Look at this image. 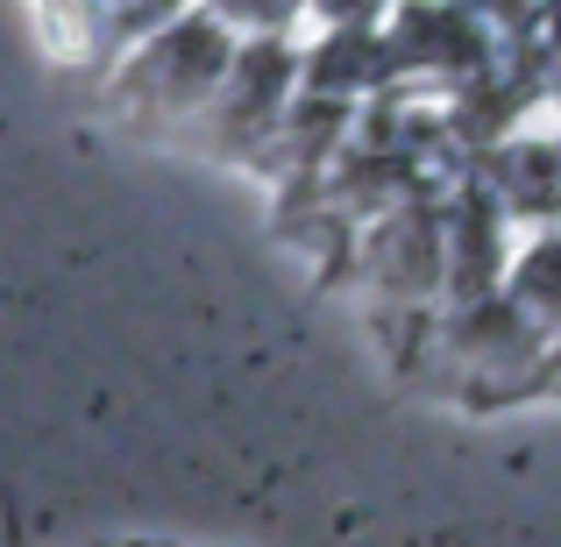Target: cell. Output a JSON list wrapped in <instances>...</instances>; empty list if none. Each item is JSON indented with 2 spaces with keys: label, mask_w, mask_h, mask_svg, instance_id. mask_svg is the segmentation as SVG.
I'll return each mask as SVG.
<instances>
[{
  "label": "cell",
  "mask_w": 561,
  "mask_h": 547,
  "mask_svg": "<svg viewBox=\"0 0 561 547\" xmlns=\"http://www.w3.org/2000/svg\"><path fill=\"white\" fill-rule=\"evenodd\" d=\"M228 29L214 14H185V22L157 29L142 57L128 65V93L157 100V107H214L220 79H228Z\"/></svg>",
  "instance_id": "cell-1"
},
{
  "label": "cell",
  "mask_w": 561,
  "mask_h": 547,
  "mask_svg": "<svg viewBox=\"0 0 561 547\" xmlns=\"http://www.w3.org/2000/svg\"><path fill=\"white\" fill-rule=\"evenodd\" d=\"M291 93V50L277 43H249L242 57H228V79H220V114H228V136L249 143V136H271L277 128V107Z\"/></svg>",
  "instance_id": "cell-2"
},
{
  "label": "cell",
  "mask_w": 561,
  "mask_h": 547,
  "mask_svg": "<svg viewBox=\"0 0 561 547\" xmlns=\"http://www.w3.org/2000/svg\"><path fill=\"white\" fill-rule=\"evenodd\" d=\"M491 200L497 214H548V206H561V143L554 136H512L505 150L491 157Z\"/></svg>",
  "instance_id": "cell-3"
},
{
  "label": "cell",
  "mask_w": 561,
  "mask_h": 547,
  "mask_svg": "<svg viewBox=\"0 0 561 547\" xmlns=\"http://www.w3.org/2000/svg\"><path fill=\"white\" fill-rule=\"evenodd\" d=\"M512 306H519L540 334L561 328V235H540L519 257V271H512Z\"/></svg>",
  "instance_id": "cell-4"
},
{
  "label": "cell",
  "mask_w": 561,
  "mask_h": 547,
  "mask_svg": "<svg viewBox=\"0 0 561 547\" xmlns=\"http://www.w3.org/2000/svg\"><path fill=\"white\" fill-rule=\"evenodd\" d=\"M100 8H107V29H122V36H157L185 0H93V14Z\"/></svg>",
  "instance_id": "cell-5"
},
{
  "label": "cell",
  "mask_w": 561,
  "mask_h": 547,
  "mask_svg": "<svg viewBox=\"0 0 561 547\" xmlns=\"http://www.w3.org/2000/svg\"><path fill=\"white\" fill-rule=\"evenodd\" d=\"M306 0H214V22H242V29H277L291 22Z\"/></svg>",
  "instance_id": "cell-6"
},
{
  "label": "cell",
  "mask_w": 561,
  "mask_h": 547,
  "mask_svg": "<svg viewBox=\"0 0 561 547\" xmlns=\"http://www.w3.org/2000/svg\"><path fill=\"white\" fill-rule=\"evenodd\" d=\"M377 8H383V0H320V14H328L334 29H370Z\"/></svg>",
  "instance_id": "cell-7"
}]
</instances>
